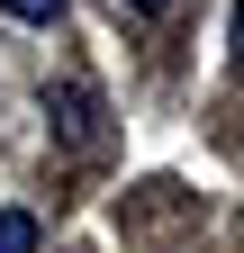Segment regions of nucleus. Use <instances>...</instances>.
Returning a JSON list of instances; mask_svg holds the SVG:
<instances>
[{"label": "nucleus", "instance_id": "nucleus-1", "mask_svg": "<svg viewBox=\"0 0 244 253\" xmlns=\"http://www.w3.org/2000/svg\"><path fill=\"white\" fill-rule=\"evenodd\" d=\"M45 118H54V136H64L73 154H100V145H109V109H100L90 82H54V90H45Z\"/></svg>", "mask_w": 244, "mask_h": 253}, {"label": "nucleus", "instance_id": "nucleus-2", "mask_svg": "<svg viewBox=\"0 0 244 253\" xmlns=\"http://www.w3.org/2000/svg\"><path fill=\"white\" fill-rule=\"evenodd\" d=\"M0 253H37V217L27 208H0Z\"/></svg>", "mask_w": 244, "mask_h": 253}, {"label": "nucleus", "instance_id": "nucleus-5", "mask_svg": "<svg viewBox=\"0 0 244 253\" xmlns=\"http://www.w3.org/2000/svg\"><path fill=\"white\" fill-rule=\"evenodd\" d=\"M127 9H172V0H127Z\"/></svg>", "mask_w": 244, "mask_h": 253}, {"label": "nucleus", "instance_id": "nucleus-3", "mask_svg": "<svg viewBox=\"0 0 244 253\" xmlns=\"http://www.w3.org/2000/svg\"><path fill=\"white\" fill-rule=\"evenodd\" d=\"M0 9H9L18 27H54V9H64V0H0Z\"/></svg>", "mask_w": 244, "mask_h": 253}, {"label": "nucleus", "instance_id": "nucleus-4", "mask_svg": "<svg viewBox=\"0 0 244 253\" xmlns=\"http://www.w3.org/2000/svg\"><path fill=\"white\" fill-rule=\"evenodd\" d=\"M235 73H244V9H235Z\"/></svg>", "mask_w": 244, "mask_h": 253}]
</instances>
